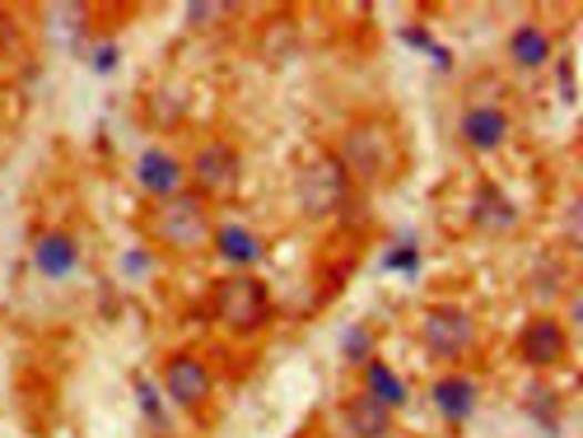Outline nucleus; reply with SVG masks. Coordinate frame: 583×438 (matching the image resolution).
I'll return each mask as SVG.
<instances>
[{"label":"nucleus","mask_w":583,"mask_h":438,"mask_svg":"<svg viewBox=\"0 0 583 438\" xmlns=\"http://www.w3.org/2000/svg\"><path fill=\"white\" fill-rule=\"evenodd\" d=\"M336 169L346 173L350 192H374L383 187V182L401 169V145H397V131L388 118H378V112H360V118H350L336 135Z\"/></svg>","instance_id":"obj_1"},{"label":"nucleus","mask_w":583,"mask_h":438,"mask_svg":"<svg viewBox=\"0 0 583 438\" xmlns=\"http://www.w3.org/2000/svg\"><path fill=\"white\" fill-rule=\"evenodd\" d=\"M276 304L266 281H257L253 271H229L224 281H215L211 289V322L229 336H257L272 327Z\"/></svg>","instance_id":"obj_2"},{"label":"nucleus","mask_w":583,"mask_h":438,"mask_svg":"<svg viewBox=\"0 0 583 438\" xmlns=\"http://www.w3.org/2000/svg\"><path fill=\"white\" fill-rule=\"evenodd\" d=\"M150 238L164 252H173V257H196V252H206L211 238H215L206 196L177 192L173 201H160L154 205V215H150Z\"/></svg>","instance_id":"obj_3"},{"label":"nucleus","mask_w":583,"mask_h":438,"mask_svg":"<svg viewBox=\"0 0 583 438\" xmlns=\"http://www.w3.org/2000/svg\"><path fill=\"white\" fill-rule=\"evenodd\" d=\"M420 345H425V355L439 359V364H462L481 345L477 313L467 304H453V298L430 304L420 317Z\"/></svg>","instance_id":"obj_4"},{"label":"nucleus","mask_w":583,"mask_h":438,"mask_svg":"<svg viewBox=\"0 0 583 438\" xmlns=\"http://www.w3.org/2000/svg\"><path fill=\"white\" fill-rule=\"evenodd\" d=\"M295 205L304 220H327L336 215L341 205H350V182L346 173L336 169L331 154H318L295 173Z\"/></svg>","instance_id":"obj_5"},{"label":"nucleus","mask_w":583,"mask_h":438,"mask_svg":"<svg viewBox=\"0 0 583 438\" xmlns=\"http://www.w3.org/2000/svg\"><path fill=\"white\" fill-rule=\"evenodd\" d=\"M243 150L234 141H224V135H211V141H201L196 154L187 159V177H192V192L196 196H229L238 192L243 182Z\"/></svg>","instance_id":"obj_6"},{"label":"nucleus","mask_w":583,"mask_h":438,"mask_svg":"<svg viewBox=\"0 0 583 438\" xmlns=\"http://www.w3.org/2000/svg\"><path fill=\"white\" fill-rule=\"evenodd\" d=\"M513 355H519L528 368H536V374L560 368V364L570 359V332H565V322H560L555 313L528 317V327L519 332V340H513Z\"/></svg>","instance_id":"obj_7"},{"label":"nucleus","mask_w":583,"mask_h":438,"mask_svg":"<svg viewBox=\"0 0 583 438\" xmlns=\"http://www.w3.org/2000/svg\"><path fill=\"white\" fill-rule=\"evenodd\" d=\"M160 383H164V397H168L177 410H201V406L211 401V391H215V378H211L206 359L192 355V350L168 355Z\"/></svg>","instance_id":"obj_8"},{"label":"nucleus","mask_w":583,"mask_h":438,"mask_svg":"<svg viewBox=\"0 0 583 438\" xmlns=\"http://www.w3.org/2000/svg\"><path fill=\"white\" fill-rule=\"evenodd\" d=\"M509 131H513V118L500 103H467L458 118V135L472 154H495L509 141Z\"/></svg>","instance_id":"obj_9"},{"label":"nucleus","mask_w":583,"mask_h":438,"mask_svg":"<svg viewBox=\"0 0 583 438\" xmlns=\"http://www.w3.org/2000/svg\"><path fill=\"white\" fill-rule=\"evenodd\" d=\"M136 187L150 201H173L177 192H187V164L164 145H150L136 159Z\"/></svg>","instance_id":"obj_10"},{"label":"nucleus","mask_w":583,"mask_h":438,"mask_svg":"<svg viewBox=\"0 0 583 438\" xmlns=\"http://www.w3.org/2000/svg\"><path fill=\"white\" fill-rule=\"evenodd\" d=\"M467 220H472V228H481V234L500 238V234H513V228H519V205H513V196L500 187L495 177H481L477 192H472V211H467Z\"/></svg>","instance_id":"obj_11"},{"label":"nucleus","mask_w":583,"mask_h":438,"mask_svg":"<svg viewBox=\"0 0 583 438\" xmlns=\"http://www.w3.org/2000/svg\"><path fill=\"white\" fill-rule=\"evenodd\" d=\"M33 271L42 281H71L80 271V243L71 228H42L33 238Z\"/></svg>","instance_id":"obj_12"},{"label":"nucleus","mask_w":583,"mask_h":438,"mask_svg":"<svg viewBox=\"0 0 583 438\" xmlns=\"http://www.w3.org/2000/svg\"><path fill=\"white\" fill-rule=\"evenodd\" d=\"M430 401H434V410L443 415L448 425H467L477 415V401H481V383L472 378V374H462V368H453V374H443V378H434V387H430Z\"/></svg>","instance_id":"obj_13"},{"label":"nucleus","mask_w":583,"mask_h":438,"mask_svg":"<svg viewBox=\"0 0 583 438\" xmlns=\"http://www.w3.org/2000/svg\"><path fill=\"white\" fill-rule=\"evenodd\" d=\"M336 415H341V425H346V438H392V429H397L392 410L365 397V391H350V397L336 406Z\"/></svg>","instance_id":"obj_14"},{"label":"nucleus","mask_w":583,"mask_h":438,"mask_svg":"<svg viewBox=\"0 0 583 438\" xmlns=\"http://www.w3.org/2000/svg\"><path fill=\"white\" fill-rule=\"evenodd\" d=\"M570 285H574V271H570L565 252H542V257L528 266V298H532V304L551 308L555 298H565Z\"/></svg>","instance_id":"obj_15"},{"label":"nucleus","mask_w":583,"mask_h":438,"mask_svg":"<svg viewBox=\"0 0 583 438\" xmlns=\"http://www.w3.org/2000/svg\"><path fill=\"white\" fill-rule=\"evenodd\" d=\"M211 247H215L234 271H253V266L266 257L262 238L253 234L248 224H219V228H215V238H211Z\"/></svg>","instance_id":"obj_16"},{"label":"nucleus","mask_w":583,"mask_h":438,"mask_svg":"<svg viewBox=\"0 0 583 438\" xmlns=\"http://www.w3.org/2000/svg\"><path fill=\"white\" fill-rule=\"evenodd\" d=\"M504 52H509V61L519 65V71H542V65H551V57H555V42H551V33L542 24H519L509 33Z\"/></svg>","instance_id":"obj_17"},{"label":"nucleus","mask_w":583,"mask_h":438,"mask_svg":"<svg viewBox=\"0 0 583 438\" xmlns=\"http://www.w3.org/2000/svg\"><path fill=\"white\" fill-rule=\"evenodd\" d=\"M360 383H365V397H374L378 406H388L392 415L407 406V383H401V374L388 364V359H369L360 368Z\"/></svg>","instance_id":"obj_18"},{"label":"nucleus","mask_w":583,"mask_h":438,"mask_svg":"<svg viewBox=\"0 0 583 438\" xmlns=\"http://www.w3.org/2000/svg\"><path fill=\"white\" fill-rule=\"evenodd\" d=\"M299 24L295 19H272V24L262 29V38H257V57L266 61V65H285L289 57H299Z\"/></svg>","instance_id":"obj_19"},{"label":"nucleus","mask_w":583,"mask_h":438,"mask_svg":"<svg viewBox=\"0 0 583 438\" xmlns=\"http://www.w3.org/2000/svg\"><path fill=\"white\" fill-rule=\"evenodd\" d=\"M341 355H346V364H355V368H365V364L378 355V340H374L369 322H355V327L341 336Z\"/></svg>","instance_id":"obj_20"},{"label":"nucleus","mask_w":583,"mask_h":438,"mask_svg":"<svg viewBox=\"0 0 583 438\" xmlns=\"http://www.w3.org/2000/svg\"><path fill=\"white\" fill-rule=\"evenodd\" d=\"M224 14H234V6H219V0H206V6H187V29H219L224 24Z\"/></svg>","instance_id":"obj_21"},{"label":"nucleus","mask_w":583,"mask_h":438,"mask_svg":"<svg viewBox=\"0 0 583 438\" xmlns=\"http://www.w3.org/2000/svg\"><path fill=\"white\" fill-rule=\"evenodd\" d=\"M560 322H565V332H570V327H574V332L583 327V285H579V281L565 289V317H560Z\"/></svg>","instance_id":"obj_22"},{"label":"nucleus","mask_w":583,"mask_h":438,"mask_svg":"<svg viewBox=\"0 0 583 438\" xmlns=\"http://www.w3.org/2000/svg\"><path fill=\"white\" fill-rule=\"evenodd\" d=\"M555 75H560V99H565V103H579V75H574L570 57L555 61Z\"/></svg>","instance_id":"obj_23"},{"label":"nucleus","mask_w":583,"mask_h":438,"mask_svg":"<svg viewBox=\"0 0 583 438\" xmlns=\"http://www.w3.org/2000/svg\"><path fill=\"white\" fill-rule=\"evenodd\" d=\"M579 215H583V201L574 196L570 211H565V247H574V252L583 247V224H579Z\"/></svg>","instance_id":"obj_24"},{"label":"nucleus","mask_w":583,"mask_h":438,"mask_svg":"<svg viewBox=\"0 0 583 438\" xmlns=\"http://www.w3.org/2000/svg\"><path fill=\"white\" fill-rule=\"evenodd\" d=\"M416 262H420V252H416L411 243H401L397 252H388V262H383V266H388V271H407V275H411Z\"/></svg>","instance_id":"obj_25"},{"label":"nucleus","mask_w":583,"mask_h":438,"mask_svg":"<svg viewBox=\"0 0 583 438\" xmlns=\"http://www.w3.org/2000/svg\"><path fill=\"white\" fill-rule=\"evenodd\" d=\"M341 438H346V434H341Z\"/></svg>","instance_id":"obj_26"}]
</instances>
